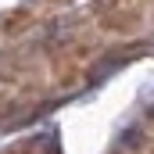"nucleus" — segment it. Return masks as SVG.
<instances>
[{"label":"nucleus","instance_id":"obj_1","mask_svg":"<svg viewBox=\"0 0 154 154\" xmlns=\"http://www.w3.org/2000/svg\"><path fill=\"white\" fill-rule=\"evenodd\" d=\"M147 22H151V14L136 0H93L90 4V25L100 36L133 39L147 29Z\"/></svg>","mask_w":154,"mask_h":154},{"label":"nucleus","instance_id":"obj_3","mask_svg":"<svg viewBox=\"0 0 154 154\" xmlns=\"http://www.w3.org/2000/svg\"><path fill=\"white\" fill-rule=\"evenodd\" d=\"M68 4H75V0H39V7H50V11H57V7H68Z\"/></svg>","mask_w":154,"mask_h":154},{"label":"nucleus","instance_id":"obj_2","mask_svg":"<svg viewBox=\"0 0 154 154\" xmlns=\"http://www.w3.org/2000/svg\"><path fill=\"white\" fill-rule=\"evenodd\" d=\"M39 22H43V11H36V7H29V4L11 7V11L0 14V39L18 43L22 36H29L32 29H39Z\"/></svg>","mask_w":154,"mask_h":154}]
</instances>
